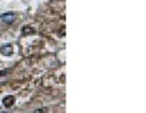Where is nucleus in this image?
Segmentation results:
<instances>
[{
    "mask_svg": "<svg viewBox=\"0 0 146 113\" xmlns=\"http://www.w3.org/2000/svg\"><path fill=\"white\" fill-rule=\"evenodd\" d=\"M1 52L4 54V55H11L12 54V46L11 45H6V46H4L1 49Z\"/></svg>",
    "mask_w": 146,
    "mask_h": 113,
    "instance_id": "nucleus-2",
    "label": "nucleus"
},
{
    "mask_svg": "<svg viewBox=\"0 0 146 113\" xmlns=\"http://www.w3.org/2000/svg\"><path fill=\"white\" fill-rule=\"evenodd\" d=\"M1 17L4 19V21L9 22V23H11L12 20H13V13H6V15H4V16H1Z\"/></svg>",
    "mask_w": 146,
    "mask_h": 113,
    "instance_id": "nucleus-3",
    "label": "nucleus"
},
{
    "mask_svg": "<svg viewBox=\"0 0 146 113\" xmlns=\"http://www.w3.org/2000/svg\"><path fill=\"white\" fill-rule=\"evenodd\" d=\"M22 33L23 34H32V33H34V30L29 28V27H26V28H23V30H22Z\"/></svg>",
    "mask_w": 146,
    "mask_h": 113,
    "instance_id": "nucleus-4",
    "label": "nucleus"
},
{
    "mask_svg": "<svg viewBox=\"0 0 146 113\" xmlns=\"http://www.w3.org/2000/svg\"><path fill=\"white\" fill-rule=\"evenodd\" d=\"M3 103H4V106H5V107L10 108V107L13 105V103H15V97H13V96H11V95H9V96L4 97Z\"/></svg>",
    "mask_w": 146,
    "mask_h": 113,
    "instance_id": "nucleus-1",
    "label": "nucleus"
},
{
    "mask_svg": "<svg viewBox=\"0 0 146 113\" xmlns=\"http://www.w3.org/2000/svg\"><path fill=\"white\" fill-rule=\"evenodd\" d=\"M34 113H48V110L46 108H38V110H35Z\"/></svg>",
    "mask_w": 146,
    "mask_h": 113,
    "instance_id": "nucleus-5",
    "label": "nucleus"
}]
</instances>
